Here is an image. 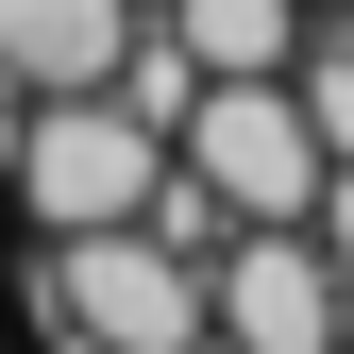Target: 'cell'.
<instances>
[{
    "label": "cell",
    "instance_id": "obj_2",
    "mask_svg": "<svg viewBox=\"0 0 354 354\" xmlns=\"http://www.w3.org/2000/svg\"><path fill=\"white\" fill-rule=\"evenodd\" d=\"M152 186H169V136L118 84H51V102L17 118V203L51 219V236H102V219H152Z\"/></svg>",
    "mask_w": 354,
    "mask_h": 354
},
{
    "label": "cell",
    "instance_id": "obj_8",
    "mask_svg": "<svg viewBox=\"0 0 354 354\" xmlns=\"http://www.w3.org/2000/svg\"><path fill=\"white\" fill-rule=\"evenodd\" d=\"M287 84H304V118H321V152L354 169V17H304V68Z\"/></svg>",
    "mask_w": 354,
    "mask_h": 354
},
{
    "label": "cell",
    "instance_id": "obj_4",
    "mask_svg": "<svg viewBox=\"0 0 354 354\" xmlns=\"http://www.w3.org/2000/svg\"><path fill=\"white\" fill-rule=\"evenodd\" d=\"M219 337L236 354H337V253H321V219H236L219 236Z\"/></svg>",
    "mask_w": 354,
    "mask_h": 354
},
{
    "label": "cell",
    "instance_id": "obj_5",
    "mask_svg": "<svg viewBox=\"0 0 354 354\" xmlns=\"http://www.w3.org/2000/svg\"><path fill=\"white\" fill-rule=\"evenodd\" d=\"M152 0H0V84H118V51H136Z\"/></svg>",
    "mask_w": 354,
    "mask_h": 354
},
{
    "label": "cell",
    "instance_id": "obj_3",
    "mask_svg": "<svg viewBox=\"0 0 354 354\" xmlns=\"http://www.w3.org/2000/svg\"><path fill=\"white\" fill-rule=\"evenodd\" d=\"M169 152H186L203 186L236 203V219H321V169H337L287 68H219L203 102H186V136H169Z\"/></svg>",
    "mask_w": 354,
    "mask_h": 354
},
{
    "label": "cell",
    "instance_id": "obj_7",
    "mask_svg": "<svg viewBox=\"0 0 354 354\" xmlns=\"http://www.w3.org/2000/svg\"><path fill=\"white\" fill-rule=\"evenodd\" d=\"M203 84H219V68L186 51V17H136V51H118V102H136L152 136H186V102H203Z\"/></svg>",
    "mask_w": 354,
    "mask_h": 354
},
{
    "label": "cell",
    "instance_id": "obj_6",
    "mask_svg": "<svg viewBox=\"0 0 354 354\" xmlns=\"http://www.w3.org/2000/svg\"><path fill=\"white\" fill-rule=\"evenodd\" d=\"M169 17H186L203 68H304V17L321 0H169Z\"/></svg>",
    "mask_w": 354,
    "mask_h": 354
},
{
    "label": "cell",
    "instance_id": "obj_1",
    "mask_svg": "<svg viewBox=\"0 0 354 354\" xmlns=\"http://www.w3.org/2000/svg\"><path fill=\"white\" fill-rule=\"evenodd\" d=\"M51 304H68L84 354H203V337H219V270H203L186 236H152V219L68 236V253H51Z\"/></svg>",
    "mask_w": 354,
    "mask_h": 354
}]
</instances>
